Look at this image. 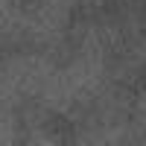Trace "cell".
<instances>
[]
</instances>
